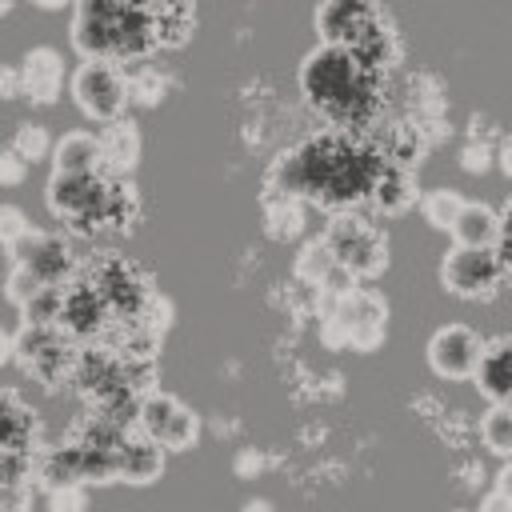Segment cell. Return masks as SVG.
I'll use <instances>...</instances> for the list:
<instances>
[{
    "label": "cell",
    "mask_w": 512,
    "mask_h": 512,
    "mask_svg": "<svg viewBox=\"0 0 512 512\" xmlns=\"http://www.w3.org/2000/svg\"><path fill=\"white\" fill-rule=\"evenodd\" d=\"M492 160H496V164H500V172H504V176L512 180V136H508V140L500 144V152H496Z\"/></svg>",
    "instance_id": "cell-42"
},
{
    "label": "cell",
    "mask_w": 512,
    "mask_h": 512,
    "mask_svg": "<svg viewBox=\"0 0 512 512\" xmlns=\"http://www.w3.org/2000/svg\"><path fill=\"white\" fill-rule=\"evenodd\" d=\"M368 196H372L376 212H384V216L408 212L416 204V176H412V168L384 160V168H380V176H376V184H372Z\"/></svg>",
    "instance_id": "cell-20"
},
{
    "label": "cell",
    "mask_w": 512,
    "mask_h": 512,
    "mask_svg": "<svg viewBox=\"0 0 512 512\" xmlns=\"http://www.w3.org/2000/svg\"><path fill=\"white\" fill-rule=\"evenodd\" d=\"M456 512H464V508H456Z\"/></svg>",
    "instance_id": "cell-43"
},
{
    "label": "cell",
    "mask_w": 512,
    "mask_h": 512,
    "mask_svg": "<svg viewBox=\"0 0 512 512\" xmlns=\"http://www.w3.org/2000/svg\"><path fill=\"white\" fill-rule=\"evenodd\" d=\"M460 208H464V196H460L456 188H432V192L420 196V212H424V220H428L436 232H452Z\"/></svg>",
    "instance_id": "cell-24"
},
{
    "label": "cell",
    "mask_w": 512,
    "mask_h": 512,
    "mask_svg": "<svg viewBox=\"0 0 512 512\" xmlns=\"http://www.w3.org/2000/svg\"><path fill=\"white\" fill-rule=\"evenodd\" d=\"M372 24H376V8L356 4V0H332L316 8V32L328 48H352Z\"/></svg>",
    "instance_id": "cell-13"
},
{
    "label": "cell",
    "mask_w": 512,
    "mask_h": 512,
    "mask_svg": "<svg viewBox=\"0 0 512 512\" xmlns=\"http://www.w3.org/2000/svg\"><path fill=\"white\" fill-rule=\"evenodd\" d=\"M32 452H16V448H0V484H28L32 480Z\"/></svg>",
    "instance_id": "cell-31"
},
{
    "label": "cell",
    "mask_w": 512,
    "mask_h": 512,
    "mask_svg": "<svg viewBox=\"0 0 512 512\" xmlns=\"http://www.w3.org/2000/svg\"><path fill=\"white\" fill-rule=\"evenodd\" d=\"M152 12V36H156V48H176L188 40L192 32V8L188 4H148Z\"/></svg>",
    "instance_id": "cell-23"
},
{
    "label": "cell",
    "mask_w": 512,
    "mask_h": 512,
    "mask_svg": "<svg viewBox=\"0 0 512 512\" xmlns=\"http://www.w3.org/2000/svg\"><path fill=\"white\" fill-rule=\"evenodd\" d=\"M52 172H64V176L104 172V164H100V140L92 132H64L52 144Z\"/></svg>",
    "instance_id": "cell-19"
},
{
    "label": "cell",
    "mask_w": 512,
    "mask_h": 512,
    "mask_svg": "<svg viewBox=\"0 0 512 512\" xmlns=\"http://www.w3.org/2000/svg\"><path fill=\"white\" fill-rule=\"evenodd\" d=\"M44 484H48V492H56V488H72V484H84L80 480V448L72 444V448H48L40 460H36V468H32Z\"/></svg>",
    "instance_id": "cell-22"
},
{
    "label": "cell",
    "mask_w": 512,
    "mask_h": 512,
    "mask_svg": "<svg viewBox=\"0 0 512 512\" xmlns=\"http://www.w3.org/2000/svg\"><path fill=\"white\" fill-rule=\"evenodd\" d=\"M76 356H80V348L60 328H20L16 332V360L44 388H56V384L72 380Z\"/></svg>",
    "instance_id": "cell-5"
},
{
    "label": "cell",
    "mask_w": 512,
    "mask_h": 512,
    "mask_svg": "<svg viewBox=\"0 0 512 512\" xmlns=\"http://www.w3.org/2000/svg\"><path fill=\"white\" fill-rule=\"evenodd\" d=\"M300 88L312 108L340 124H352L372 108V68H364L352 48L320 44L300 68Z\"/></svg>",
    "instance_id": "cell-2"
},
{
    "label": "cell",
    "mask_w": 512,
    "mask_h": 512,
    "mask_svg": "<svg viewBox=\"0 0 512 512\" xmlns=\"http://www.w3.org/2000/svg\"><path fill=\"white\" fill-rule=\"evenodd\" d=\"M324 316H332L340 324L344 344L356 352H372L388 332V304L372 288H360V284L348 288L344 296H336Z\"/></svg>",
    "instance_id": "cell-8"
},
{
    "label": "cell",
    "mask_w": 512,
    "mask_h": 512,
    "mask_svg": "<svg viewBox=\"0 0 512 512\" xmlns=\"http://www.w3.org/2000/svg\"><path fill=\"white\" fill-rule=\"evenodd\" d=\"M72 100L84 116L100 120V124H112L124 116L128 108V84H124V72L108 60H84L76 72H72Z\"/></svg>",
    "instance_id": "cell-7"
},
{
    "label": "cell",
    "mask_w": 512,
    "mask_h": 512,
    "mask_svg": "<svg viewBox=\"0 0 512 512\" xmlns=\"http://www.w3.org/2000/svg\"><path fill=\"white\" fill-rule=\"evenodd\" d=\"M0 512H32V484H0Z\"/></svg>",
    "instance_id": "cell-34"
},
{
    "label": "cell",
    "mask_w": 512,
    "mask_h": 512,
    "mask_svg": "<svg viewBox=\"0 0 512 512\" xmlns=\"http://www.w3.org/2000/svg\"><path fill=\"white\" fill-rule=\"evenodd\" d=\"M480 440L488 452L512 460V404H492L480 420Z\"/></svg>",
    "instance_id": "cell-26"
},
{
    "label": "cell",
    "mask_w": 512,
    "mask_h": 512,
    "mask_svg": "<svg viewBox=\"0 0 512 512\" xmlns=\"http://www.w3.org/2000/svg\"><path fill=\"white\" fill-rule=\"evenodd\" d=\"M108 316L112 312H108L104 296L88 280H76V284H68L60 292V320H56V328L68 340H92V336H100L104 324H108Z\"/></svg>",
    "instance_id": "cell-12"
},
{
    "label": "cell",
    "mask_w": 512,
    "mask_h": 512,
    "mask_svg": "<svg viewBox=\"0 0 512 512\" xmlns=\"http://www.w3.org/2000/svg\"><path fill=\"white\" fill-rule=\"evenodd\" d=\"M88 284L104 296L108 312L120 316L124 324H128V320H140V316L148 312V304H152V288H148V280H144L124 256H116V252H104V256L92 264Z\"/></svg>",
    "instance_id": "cell-6"
},
{
    "label": "cell",
    "mask_w": 512,
    "mask_h": 512,
    "mask_svg": "<svg viewBox=\"0 0 512 512\" xmlns=\"http://www.w3.org/2000/svg\"><path fill=\"white\" fill-rule=\"evenodd\" d=\"M32 440H36V416H32V408L12 388H0V448L28 452Z\"/></svg>",
    "instance_id": "cell-21"
},
{
    "label": "cell",
    "mask_w": 512,
    "mask_h": 512,
    "mask_svg": "<svg viewBox=\"0 0 512 512\" xmlns=\"http://www.w3.org/2000/svg\"><path fill=\"white\" fill-rule=\"evenodd\" d=\"M96 140H100L104 176H108V180H124V176L136 168V160H140V128H136V120L120 116V120L104 124Z\"/></svg>",
    "instance_id": "cell-15"
},
{
    "label": "cell",
    "mask_w": 512,
    "mask_h": 512,
    "mask_svg": "<svg viewBox=\"0 0 512 512\" xmlns=\"http://www.w3.org/2000/svg\"><path fill=\"white\" fill-rule=\"evenodd\" d=\"M500 496H508L512 500V460H504V468L496 472V484H492Z\"/></svg>",
    "instance_id": "cell-40"
},
{
    "label": "cell",
    "mask_w": 512,
    "mask_h": 512,
    "mask_svg": "<svg viewBox=\"0 0 512 512\" xmlns=\"http://www.w3.org/2000/svg\"><path fill=\"white\" fill-rule=\"evenodd\" d=\"M0 96H4V100H12V96H24V88H20V64H8V68H0Z\"/></svg>",
    "instance_id": "cell-37"
},
{
    "label": "cell",
    "mask_w": 512,
    "mask_h": 512,
    "mask_svg": "<svg viewBox=\"0 0 512 512\" xmlns=\"http://www.w3.org/2000/svg\"><path fill=\"white\" fill-rule=\"evenodd\" d=\"M472 380L492 404H512V336L484 340V352H480Z\"/></svg>",
    "instance_id": "cell-17"
},
{
    "label": "cell",
    "mask_w": 512,
    "mask_h": 512,
    "mask_svg": "<svg viewBox=\"0 0 512 512\" xmlns=\"http://www.w3.org/2000/svg\"><path fill=\"white\" fill-rule=\"evenodd\" d=\"M452 244L456 248H496L500 240V212L484 200H464L456 224H452Z\"/></svg>",
    "instance_id": "cell-18"
},
{
    "label": "cell",
    "mask_w": 512,
    "mask_h": 512,
    "mask_svg": "<svg viewBox=\"0 0 512 512\" xmlns=\"http://www.w3.org/2000/svg\"><path fill=\"white\" fill-rule=\"evenodd\" d=\"M12 356H16V332L0 328V364H8Z\"/></svg>",
    "instance_id": "cell-41"
},
{
    "label": "cell",
    "mask_w": 512,
    "mask_h": 512,
    "mask_svg": "<svg viewBox=\"0 0 512 512\" xmlns=\"http://www.w3.org/2000/svg\"><path fill=\"white\" fill-rule=\"evenodd\" d=\"M496 256L504 268H512V208L508 216H500V240H496Z\"/></svg>",
    "instance_id": "cell-36"
},
{
    "label": "cell",
    "mask_w": 512,
    "mask_h": 512,
    "mask_svg": "<svg viewBox=\"0 0 512 512\" xmlns=\"http://www.w3.org/2000/svg\"><path fill=\"white\" fill-rule=\"evenodd\" d=\"M60 292H64V288H40V292L20 308L24 328H56V320H60Z\"/></svg>",
    "instance_id": "cell-27"
},
{
    "label": "cell",
    "mask_w": 512,
    "mask_h": 512,
    "mask_svg": "<svg viewBox=\"0 0 512 512\" xmlns=\"http://www.w3.org/2000/svg\"><path fill=\"white\" fill-rule=\"evenodd\" d=\"M504 276V264L496 256V248H448L440 260V284L444 292L460 296V300H480L488 292H496Z\"/></svg>",
    "instance_id": "cell-9"
},
{
    "label": "cell",
    "mask_w": 512,
    "mask_h": 512,
    "mask_svg": "<svg viewBox=\"0 0 512 512\" xmlns=\"http://www.w3.org/2000/svg\"><path fill=\"white\" fill-rule=\"evenodd\" d=\"M72 48L84 60H140L156 48L152 36V12L148 4H108V0H84L72 16Z\"/></svg>",
    "instance_id": "cell-1"
},
{
    "label": "cell",
    "mask_w": 512,
    "mask_h": 512,
    "mask_svg": "<svg viewBox=\"0 0 512 512\" xmlns=\"http://www.w3.org/2000/svg\"><path fill=\"white\" fill-rule=\"evenodd\" d=\"M296 276H300L304 284H312V288H324V284L336 276V260H332V252H328L324 240H308V244L300 248V256H296Z\"/></svg>",
    "instance_id": "cell-25"
},
{
    "label": "cell",
    "mask_w": 512,
    "mask_h": 512,
    "mask_svg": "<svg viewBox=\"0 0 512 512\" xmlns=\"http://www.w3.org/2000/svg\"><path fill=\"white\" fill-rule=\"evenodd\" d=\"M476 512H512V500H508V496H500V492L492 488V492L480 500V508H476Z\"/></svg>",
    "instance_id": "cell-39"
},
{
    "label": "cell",
    "mask_w": 512,
    "mask_h": 512,
    "mask_svg": "<svg viewBox=\"0 0 512 512\" xmlns=\"http://www.w3.org/2000/svg\"><path fill=\"white\" fill-rule=\"evenodd\" d=\"M12 264H24L40 284L48 288H64V280L72 276L76 268V256H72V244L64 236H52V232H28L20 236L12 248Z\"/></svg>",
    "instance_id": "cell-11"
},
{
    "label": "cell",
    "mask_w": 512,
    "mask_h": 512,
    "mask_svg": "<svg viewBox=\"0 0 512 512\" xmlns=\"http://www.w3.org/2000/svg\"><path fill=\"white\" fill-rule=\"evenodd\" d=\"M24 172H28V164H24L12 148H4V152H0V184H8V188H12V184H20V180H24Z\"/></svg>",
    "instance_id": "cell-35"
},
{
    "label": "cell",
    "mask_w": 512,
    "mask_h": 512,
    "mask_svg": "<svg viewBox=\"0 0 512 512\" xmlns=\"http://www.w3.org/2000/svg\"><path fill=\"white\" fill-rule=\"evenodd\" d=\"M488 164H492V152H488L484 144H468V148H464V168H468V172H484Z\"/></svg>",
    "instance_id": "cell-38"
},
{
    "label": "cell",
    "mask_w": 512,
    "mask_h": 512,
    "mask_svg": "<svg viewBox=\"0 0 512 512\" xmlns=\"http://www.w3.org/2000/svg\"><path fill=\"white\" fill-rule=\"evenodd\" d=\"M20 88H24V96L32 104H52L60 96V88H64V60H60V52L48 48V44L28 48L24 60H20Z\"/></svg>",
    "instance_id": "cell-14"
},
{
    "label": "cell",
    "mask_w": 512,
    "mask_h": 512,
    "mask_svg": "<svg viewBox=\"0 0 512 512\" xmlns=\"http://www.w3.org/2000/svg\"><path fill=\"white\" fill-rule=\"evenodd\" d=\"M32 232V224H28V216L16 208V204H0V244L4 248H12L20 236H28Z\"/></svg>",
    "instance_id": "cell-32"
},
{
    "label": "cell",
    "mask_w": 512,
    "mask_h": 512,
    "mask_svg": "<svg viewBox=\"0 0 512 512\" xmlns=\"http://www.w3.org/2000/svg\"><path fill=\"white\" fill-rule=\"evenodd\" d=\"M40 288H48V284H40L24 264H12V268H8V276H4V296H8L16 308H24Z\"/></svg>",
    "instance_id": "cell-30"
},
{
    "label": "cell",
    "mask_w": 512,
    "mask_h": 512,
    "mask_svg": "<svg viewBox=\"0 0 512 512\" xmlns=\"http://www.w3.org/2000/svg\"><path fill=\"white\" fill-rule=\"evenodd\" d=\"M112 464H116V480H124V484H152L164 472V448L136 432V436H124L112 448Z\"/></svg>",
    "instance_id": "cell-16"
},
{
    "label": "cell",
    "mask_w": 512,
    "mask_h": 512,
    "mask_svg": "<svg viewBox=\"0 0 512 512\" xmlns=\"http://www.w3.org/2000/svg\"><path fill=\"white\" fill-rule=\"evenodd\" d=\"M484 352V336L468 324H444L428 340V368L440 380H472Z\"/></svg>",
    "instance_id": "cell-10"
},
{
    "label": "cell",
    "mask_w": 512,
    "mask_h": 512,
    "mask_svg": "<svg viewBox=\"0 0 512 512\" xmlns=\"http://www.w3.org/2000/svg\"><path fill=\"white\" fill-rule=\"evenodd\" d=\"M324 244L336 260V268L352 280H368V276H380L388 268V240L376 224L352 216V212H340L328 232H324Z\"/></svg>",
    "instance_id": "cell-3"
},
{
    "label": "cell",
    "mask_w": 512,
    "mask_h": 512,
    "mask_svg": "<svg viewBox=\"0 0 512 512\" xmlns=\"http://www.w3.org/2000/svg\"><path fill=\"white\" fill-rule=\"evenodd\" d=\"M136 428L164 452H184L200 440V416L172 392H144L136 400Z\"/></svg>",
    "instance_id": "cell-4"
},
{
    "label": "cell",
    "mask_w": 512,
    "mask_h": 512,
    "mask_svg": "<svg viewBox=\"0 0 512 512\" xmlns=\"http://www.w3.org/2000/svg\"><path fill=\"white\" fill-rule=\"evenodd\" d=\"M12 152H16L24 164H28V160H44V156L52 152V136H48V128L24 120V124L16 128V136H12Z\"/></svg>",
    "instance_id": "cell-28"
},
{
    "label": "cell",
    "mask_w": 512,
    "mask_h": 512,
    "mask_svg": "<svg viewBox=\"0 0 512 512\" xmlns=\"http://www.w3.org/2000/svg\"><path fill=\"white\" fill-rule=\"evenodd\" d=\"M268 224L276 236H296L304 228V208L300 200H272L268 204Z\"/></svg>",
    "instance_id": "cell-29"
},
{
    "label": "cell",
    "mask_w": 512,
    "mask_h": 512,
    "mask_svg": "<svg viewBox=\"0 0 512 512\" xmlns=\"http://www.w3.org/2000/svg\"><path fill=\"white\" fill-rule=\"evenodd\" d=\"M84 508H88V492H84V484L48 492V512H84Z\"/></svg>",
    "instance_id": "cell-33"
}]
</instances>
